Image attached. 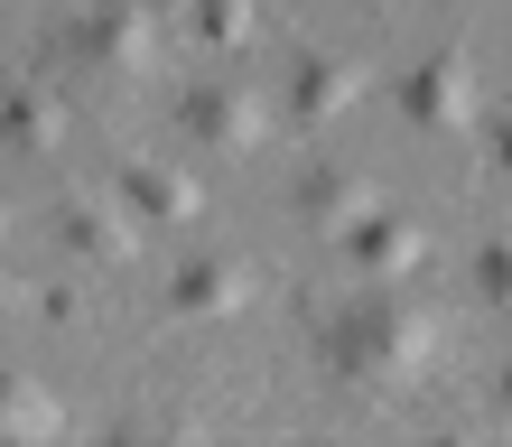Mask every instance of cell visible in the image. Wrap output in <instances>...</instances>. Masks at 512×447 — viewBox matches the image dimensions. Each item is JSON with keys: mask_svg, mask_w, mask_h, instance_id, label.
Wrapping results in <instances>:
<instances>
[{"mask_svg": "<svg viewBox=\"0 0 512 447\" xmlns=\"http://www.w3.org/2000/svg\"><path fill=\"white\" fill-rule=\"evenodd\" d=\"M438 354H447V326L429 308H410V298H364V308H345L326 326V364L354 392H410Z\"/></svg>", "mask_w": 512, "mask_h": 447, "instance_id": "6da1fadb", "label": "cell"}, {"mask_svg": "<svg viewBox=\"0 0 512 447\" xmlns=\"http://www.w3.org/2000/svg\"><path fill=\"white\" fill-rule=\"evenodd\" d=\"M159 56H168V38H159V19H149L140 0H94V10L66 28V66L84 84H103V94L149 84V75H159Z\"/></svg>", "mask_w": 512, "mask_h": 447, "instance_id": "7a4b0ae2", "label": "cell"}, {"mask_svg": "<svg viewBox=\"0 0 512 447\" xmlns=\"http://www.w3.org/2000/svg\"><path fill=\"white\" fill-rule=\"evenodd\" d=\"M401 112L429 140H457L485 122V94H475V56L466 47H438V56H419V66L401 75Z\"/></svg>", "mask_w": 512, "mask_h": 447, "instance_id": "3957f363", "label": "cell"}, {"mask_svg": "<svg viewBox=\"0 0 512 447\" xmlns=\"http://www.w3.org/2000/svg\"><path fill=\"white\" fill-rule=\"evenodd\" d=\"M187 131L205 149H224V159H252V149L270 140V103L252 94V84H187Z\"/></svg>", "mask_w": 512, "mask_h": 447, "instance_id": "277c9868", "label": "cell"}, {"mask_svg": "<svg viewBox=\"0 0 512 447\" xmlns=\"http://www.w3.org/2000/svg\"><path fill=\"white\" fill-rule=\"evenodd\" d=\"M364 84H373V66H364V56L298 47V66H289V103H298V122H308V131H326V122H345V112L364 103Z\"/></svg>", "mask_w": 512, "mask_h": 447, "instance_id": "5b68a950", "label": "cell"}, {"mask_svg": "<svg viewBox=\"0 0 512 447\" xmlns=\"http://www.w3.org/2000/svg\"><path fill=\"white\" fill-rule=\"evenodd\" d=\"M336 243H345V261H354V271H364L373 289L410 280L419 261H429V233H419L410 215H382V205H373V215H354V224L336 233Z\"/></svg>", "mask_w": 512, "mask_h": 447, "instance_id": "8992f818", "label": "cell"}, {"mask_svg": "<svg viewBox=\"0 0 512 447\" xmlns=\"http://www.w3.org/2000/svg\"><path fill=\"white\" fill-rule=\"evenodd\" d=\"M112 187H122L131 224H196L205 215V187H196L187 168H168V159H122V168H112Z\"/></svg>", "mask_w": 512, "mask_h": 447, "instance_id": "52a82bcc", "label": "cell"}, {"mask_svg": "<svg viewBox=\"0 0 512 447\" xmlns=\"http://www.w3.org/2000/svg\"><path fill=\"white\" fill-rule=\"evenodd\" d=\"M56 243H66L75 261H103V271H122V261L140 252V233H131V205L66 196V205H56Z\"/></svg>", "mask_w": 512, "mask_h": 447, "instance_id": "ba28073f", "label": "cell"}, {"mask_svg": "<svg viewBox=\"0 0 512 447\" xmlns=\"http://www.w3.org/2000/svg\"><path fill=\"white\" fill-rule=\"evenodd\" d=\"M168 308H177V317H243V308H252V261L196 252L187 271L168 280Z\"/></svg>", "mask_w": 512, "mask_h": 447, "instance_id": "9c48e42d", "label": "cell"}, {"mask_svg": "<svg viewBox=\"0 0 512 447\" xmlns=\"http://www.w3.org/2000/svg\"><path fill=\"white\" fill-rule=\"evenodd\" d=\"M75 131V112L56 103V84H10L0 94V149H19V159H56Z\"/></svg>", "mask_w": 512, "mask_h": 447, "instance_id": "30bf717a", "label": "cell"}, {"mask_svg": "<svg viewBox=\"0 0 512 447\" xmlns=\"http://www.w3.org/2000/svg\"><path fill=\"white\" fill-rule=\"evenodd\" d=\"M373 177H354V168H308L298 177V224L308 233H345L354 215H373Z\"/></svg>", "mask_w": 512, "mask_h": 447, "instance_id": "8fae6325", "label": "cell"}, {"mask_svg": "<svg viewBox=\"0 0 512 447\" xmlns=\"http://www.w3.org/2000/svg\"><path fill=\"white\" fill-rule=\"evenodd\" d=\"M0 438H66V410H56L28 373H0Z\"/></svg>", "mask_w": 512, "mask_h": 447, "instance_id": "7c38bea8", "label": "cell"}, {"mask_svg": "<svg viewBox=\"0 0 512 447\" xmlns=\"http://www.w3.org/2000/svg\"><path fill=\"white\" fill-rule=\"evenodd\" d=\"M252 0H196V38L205 47H252Z\"/></svg>", "mask_w": 512, "mask_h": 447, "instance_id": "4fadbf2b", "label": "cell"}, {"mask_svg": "<svg viewBox=\"0 0 512 447\" xmlns=\"http://www.w3.org/2000/svg\"><path fill=\"white\" fill-rule=\"evenodd\" d=\"M475 298H485L494 317H512V233H494V243L475 252Z\"/></svg>", "mask_w": 512, "mask_h": 447, "instance_id": "5bb4252c", "label": "cell"}, {"mask_svg": "<svg viewBox=\"0 0 512 447\" xmlns=\"http://www.w3.org/2000/svg\"><path fill=\"white\" fill-rule=\"evenodd\" d=\"M38 317H47V326H75V317H84V298L56 280V289H38Z\"/></svg>", "mask_w": 512, "mask_h": 447, "instance_id": "9a60e30c", "label": "cell"}, {"mask_svg": "<svg viewBox=\"0 0 512 447\" xmlns=\"http://www.w3.org/2000/svg\"><path fill=\"white\" fill-rule=\"evenodd\" d=\"M494 168L512 177V112H503V122H494Z\"/></svg>", "mask_w": 512, "mask_h": 447, "instance_id": "2e32d148", "label": "cell"}, {"mask_svg": "<svg viewBox=\"0 0 512 447\" xmlns=\"http://www.w3.org/2000/svg\"><path fill=\"white\" fill-rule=\"evenodd\" d=\"M0 243H10V205H0Z\"/></svg>", "mask_w": 512, "mask_h": 447, "instance_id": "e0dca14e", "label": "cell"}, {"mask_svg": "<svg viewBox=\"0 0 512 447\" xmlns=\"http://www.w3.org/2000/svg\"><path fill=\"white\" fill-rule=\"evenodd\" d=\"M503 410H512V373H503Z\"/></svg>", "mask_w": 512, "mask_h": 447, "instance_id": "ac0fdd59", "label": "cell"}, {"mask_svg": "<svg viewBox=\"0 0 512 447\" xmlns=\"http://www.w3.org/2000/svg\"><path fill=\"white\" fill-rule=\"evenodd\" d=\"M19 10H47V0H19Z\"/></svg>", "mask_w": 512, "mask_h": 447, "instance_id": "d6986e66", "label": "cell"}, {"mask_svg": "<svg viewBox=\"0 0 512 447\" xmlns=\"http://www.w3.org/2000/svg\"><path fill=\"white\" fill-rule=\"evenodd\" d=\"M0 298H10V280H0Z\"/></svg>", "mask_w": 512, "mask_h": 447, "instance_id": "ffe728a7", "label": "cell"}]
</instances>
